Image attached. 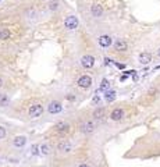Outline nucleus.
Listing matches in <instances>:
<instances>
[{"label": "nucleus", "instance_id": "obj_27", "mask_svg": "<svg viewBox=\"0 0 160 167\" xmlns=\"http://www.w3.org/2000/svg\"><path fill=\"white\" fill-rule=\"evenodd\" d=\"M157 56H159V57H160V49H159V50H157Z\"/></svg>", "mask_w": 160, "mask_h": 167}, {"label": "nucleus", "instance_id": "obj_2", "mask_svg": "<svg viewBox=\"0 0 160 167\" xmlns=\"http://www.w3.org/2000/svg\"><path fill=\"white\" fill-rule=\"evenodd\" d=\"M48 111L50 113V114L61 113V111H63V104L60 103V102H57V100H53V102H50V103H49Z\"/></svg>", "mask_w": 160, "mask_h": 167}, {"label": "nucleus", "instance_id": "obj_28", "mask_svg": "<svg viewBox=\"0 0 160 167\" xmlns=\"http://www.w3.org/2000/svg\"><path fill=\"white\" fill-rule=\"evenodd\" d=\"M0 1H1V0H0Z\"/></svg>", "mask_w": 160, "mask_h": 167}, {"label": "nucleus", "instance_id": "obj_13", "mask_svg": "<svg viewBox=\"0 0 160 167\" xmlns=\"http://www.w3.org/2000/svg\"><path fill=\"white\" fill-rule=\"evenodd\" d=\"M150 60H152V55L148 53V52H144V53L139 55V63L141 64H149Z\"/></svg>", "mask_w": 160, "mask_h": 167}, {"label": "nucleus", "instance_id": "obj_17", "mask_svg": "<svg viewBox=\"0 0 160 167\" xmlns=\"http://www.w3.org/2000/svg\"><path fill=\"white\" fill-rule=\"evenodd\" d=\"M109 88H110V82L106 80V78H103V80H102V84H100V87H99V92H106Z\"/></svg>", "mask_w": 160, "mask_h": 167}, {"label": "nucleus", "instance_id": "obj_9", "mask_svg": "<svg viewBox=\"0 0 160 167\" xmlns=\"http://www.w3.org/2000/svg\"><path fill=\"white\" fill-rule=\"evenodd\" d=\"M54 131L57 132H60V134H64V132H68V130H70V125L67 124V123H64V121H60V123H57L56 125H54Z\"/></svg>", "mask_w": 160, "mask_h": 167}, {"label": "nucleus", "instance_id": "obj_11", "mask_svg": "<svg viewBox=\"0 0 160 167\" xmlns=\"http://www.w3.org/2000/svg\"><path fill=\"white\" fill-rule=\"evenodd\" d=\"M123 116H124L123 109H114V110L110 113V119H112L113 121H120V120L123 119Z\"/></svg>", "mask_w": 160, "mask_h": 167}, {"label": "nucleus", "instance_id": "obj_1", "mask_svg": "<svg viewBox=\"0 0 160 167\" xmlns=\"http://www.w3.org/2000/svg\"><path fill=\"white\" fill-rule=\"evenodd\" d=\"M64 27H65V29H68V31L77 29V28H78V18L75 16H68L64 20Z\"/></svg>", "mask_w": 160, "mask_h": 167}, {"label": "nucleus", "instance_id": "obj_24", "mask_svg": "<svg viewBox=\"0 0 160 167\" xmlns=\"http://www.w3.org/2000/svg\"><path fill=\"white\" fill-rule=\"evenodd\" d=\"M104 64H106V65H109V64H113V60H110V59H107V57H106V59H104Z\"/></svg>", "mask_w": 160, "mask_h": 167}, {"label": "nucleus", "instance_id": "obj_8", "mask_svg": "<svg viewBox=\"0 0 160 167\" xmlns=\"http://www.w3.org/2000/svg\"><path fill=\"white\" fill-rule=\"evenodd\" d=\"M97 42H99V45H100L102 48H109V46H112L113 39L109 35H102V36L97 39Z\"/></svg>", "mask_w": 160, "mask_h": 167}, {"label": "nucleus", "instance_id": "obj_19", "mask_svg": "<svg viewBox=\"0 0 160 167\" xmlns=\"http://www.w3.org/2000/svg\"><path fill=\"white\" fill-rule=\"evenodd\" d=\"M39 153L40 155H50V148L48 145H39Z\"/></svg>", "mask_w": 160, "mask_h": 167}, {"label": "nucleus", "instance_id": "obj_15", "mask_svg": "<svg viewBox=\"0 0 160 167\" xmlns=\"http://www.w3.org/2000/svg\"><path fill=\"white\" fill-rule=\"evenodd\" d=\"M104 99L110 103L113 102L114 99H116V91H113V89H107L106 92H104Z\"/></svg>", "mask_w": 160, "mask_h": 167}, {"label": "nucleus", "instance_id": "obj_21", "mask_svg": "<svg viewBox=\"0 0 160 167\" xmlns=\"http://www.w3.org/2000/svg\"><path fill=\"white\" fill-rule=\"evenodd\" d=\"M99 102H100V96L97 95V91H96V93L93 95V99H92V103H93V104H97Z\"/></svg>", "mask_w": 160, "mask_h": 167}, {"label": "nucleus", "instance_id": "obj_7", "mask_svg": "<svg viewBox=\"0 0 160 167\" xmlns=\"http://www.w3.org/2000/svg\"><path fill=\"white\" fill-rule=\"evenodd\" d=\"M81 131L84 134H92L95 131V124L92 121H85V123L81 124Z\"/></svg>", "mask_w": 160, "mask_h": 167}, {"label": "nucleus", "instance_id": "obj_26", "mask_svg": "<svg viewBox=\"0 0 160 167\" xmlns=\"http://www.w3.org/2000/svg\"><path fill=\"white\" fill-rule=\"evenodd\" d=\"M1 85H3V80L0 78V88H1Z\"/></svg>", "mask_w": 160, "mask_h": 167}, {"label": "nucleus", "instance_id": "obj_22", "mask_svg": "<svg viewBox=\"0 0 160 167\" xmlns=\"http://www.w3.org/2000/svg\"><path fill=\"white\" fill-rule=\"evenodd\" d=\"M4 136H6V128L0 125V139H3Z\"/></svg>", "mask_w": 160, "mask_h": 167}, {"label": "nucleus", "instance_id": "obj_20", "mask_svg": "<svg viewBox=\"0 0 160 167\" xmlns=\"http://www.w3.org/2000/svg\"><path fill=\"white\" fill-rule=\"evenodd\" d=\"M7 102H8L7 96H6V95H0V104H1V106H6Z\"/></svg>", "mask_w": 160, "mask_h": 167}, {"label": "nucleus", "instance_id": "obj_4", "mask_svg": "<svg viewBox=\"0 0 160 167\" xmlns=\"http://www.w3.org/2000/svg\"><path fill=\"white\" fill-rule=\"evenodd\" d=\"M42 113H43V106L42 104H33L29 109V117L31 119H38L39 116H42Z\"/></svg>", "mask_w": 160, "mask_h": 167}, {"label": "nucleus", "instance_id": "obj_14", "mask_svg": "<svg viewBox=\"0 0 160 167\" xmlns=\"http://www.w3.org/2000/svg\"><path fill=\"white\" fill-rule=\"evenodd\" d=\"M91 13H92L93 17H100L103 14V8H102V6H99V4H92Z\"/></svg>", "mask_w": 160, "mask_h": 167}, {"label": "nucleus", "instance_id": "obj_3", "mask_svg": "<svg viewBox=\"0 0 160 167\" xmlns=\"http://www.w3.org/2000/svg\"><path fill=\"white\" fill-rule=\"evenodd\" d=\"M78 87L82 88V89H88V88L92 87V78L89 75H82L78 78Z\"/></svg>", "mask_w": 160, "mask_h": 167}, {"label": "nucleus", "instance_id": "obj_6", "mask_svg": "<svg viewBox=\"0 0 160 167\" xmlns=\"http://www.w3.org/2000/svg\"><path fill=\"white\" fill-rule=\"evenodd\" d=\"M81 64H82V67H85V68H92V67L95 65V57L91 55L84 56V57L81 59Z\"/></svg>", "mask_w": 160, "mask_h": 167}, {"label": "nucleus", "instance_id": "obj_25", "mask_svg": "<svg viewBox=\"0 0 160 167\" xmlns=\"http://www.w3.org/2000/svg\"><path fill=\"white\" fill-rule=\"evenodd\" d=\"M78 167H89V166H88V164H80Z\"/></svg>", "mask_w": 160, "mask_h": 167}, {"label": "nucleus", "instance_id": "obj_18", "mask_svg": "<svg viewBox=\"0 0 160 167\" xmlns=\"http://www.w3.org/2000/svg\"><path fill=\"white\" fill-rule=\"evenodd\" d=\"M10 38V31L6 29V28H3V29H0V40H6Z\"/></svg>", "mask_w": 160, "mask_h": 167}, {"label": "nucleus", "instance_id": "obj_12", "mask_svg": "<svg viewBox=\"0 0 160 167\" xmlns=\"http://www.w3.org/2000/svg\"><path fill=\"white\" fill-rule=\"evenodd\" d=\"M25 143H27V138L24 135H18L13 139V145L16 148H22V146H25Z\"/></svg>", "mask_w": 160, "mask_h": 167}, {"label": "nucleus", "instance_id": "obj_5", "mask_svg": "<svg viewBox=\"0 0 160 167\" xmlns=\"http://www.w3.org/2000/svg\"><path fill=\"white\" fill-rule=\"evenodd\" d=\"M57 149L59 152H61V153H68V152L72 151V143L70 141H67V139H64L61 142L57 145Z\"/></svg>", "mask_w": 160, "mask_h": 167}, {"label": "nucleus", "instance_id": "obj_23", "mask_svg": "<svg viewBox=\"0 0 160 167\" xmlns=\"http://www.w3.org/2000/svg\"><path fill=\"white\" fill-rule=\"evenodd\" d=\"M49 8H50V10H57V8H59V3H57V1L50 3V4H49Z\"/></svg>", "mask_w": 160, "mask_h": 167}, {"label": "nucleus", "instance_id": "obj_16", "mask_svg": "<svg viewBox=\"0 0 160 167\" xmlns=\"http://www.w3.org/2000/svg\"><path fill=\"white\" fill-rule=\"evenodd\" d=\"M103 116H104V109H102V107H99V109H96L93 111V119L95 120H102Z\"/></svg>", "mask_w": 160, "mask_h": 167}, {"label": "nucleus", "instance_id": "obj_10", "mask_svg": "<svg viewBox=\"0 0 160 167\" xmlns=\"http://www.w3.org/2000/svg\"><path fill=\"white\" fill-rule=\"evenodd\" d=\"M114 49L117 50V52H125L128 49V45L127 42L124 39H117L116 40V43H114Z\"/></svg>", "mask_w": 160, "mask_h": 167}]
</instances>
